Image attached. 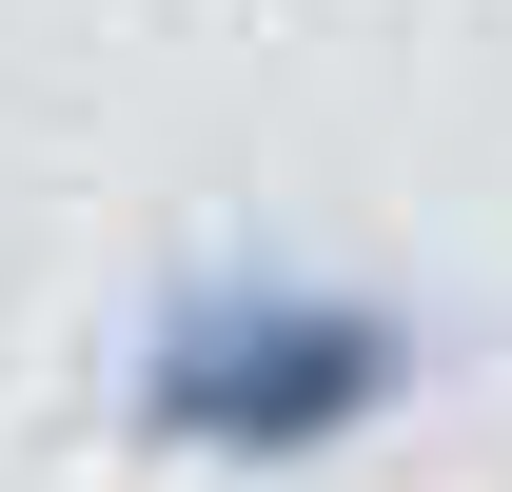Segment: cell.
Returning <instances> with one entry per match:
<instances>
[{
  "label": "cell",
  "mask_w": 512,
  "mask_h": 492,
  "mask_svg": "<svg viewBox=\"0 0 512 492\" xmlns=\"http://www.w3.org/2000/svg\"><path fill=\"white\" fill-rule=\"evenodd\" d=\"M414 394V315L335 296V276H178L119 355V414L158 453H217V473H276V453H335Z\"/></svg>",
  "instance_id": "cell-1"
}]
</instances>
